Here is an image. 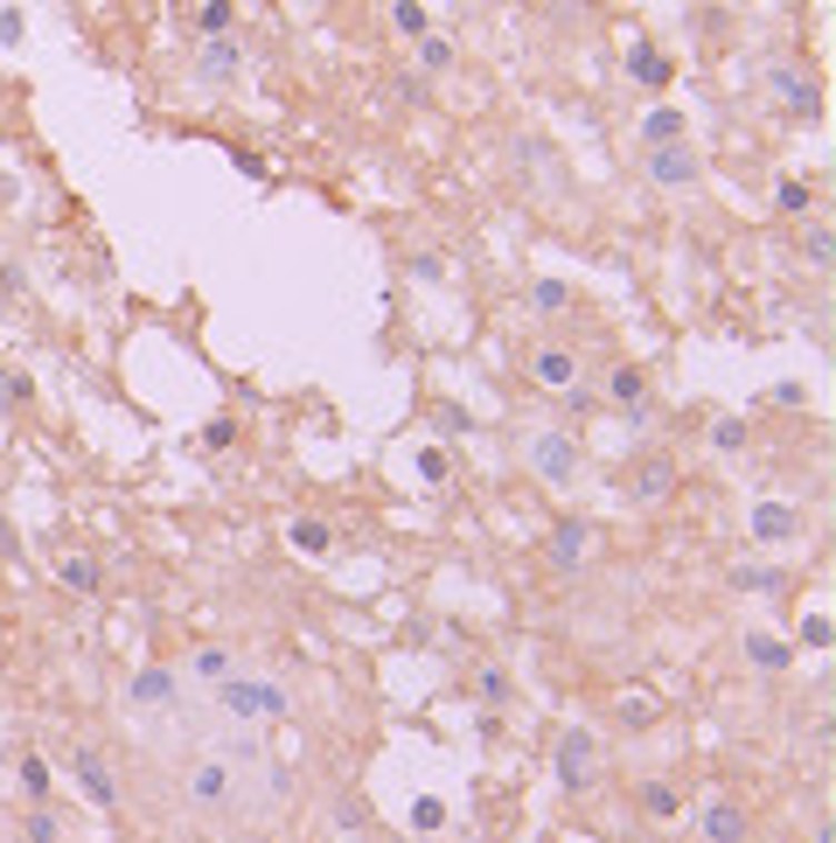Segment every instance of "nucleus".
<instances>
[{
  "instance_id": "obj_1",
  "label": "nucleus",
  "mask_w": 836,
  "mask_h": 843,
  "mask_svg": "<svg viewBox=\"0 0 836 843\" xmlns=\"http://www.w3.org/2000/svg\"><path fill=\"white\" fill-rule=\"evenodd\" d=\"M286 787H293V774L266 753L258 725L217 718V732L181 746V802L217 830H258L286 802Z\"/></svg>"
},
{
  "instance_id": "obj_2",
  "label": "nucleus",
  "mask_w": 836,
  "mask_h": 843,
  "mask_svg": "<svg viewBox=\"0 0 836 843\" xmlns=\"http://www.w3.org/2000/svg\"><path fill=\"white\" fill-rule=\"evenodd\" d=\"M209 711L217 718H230V725H272V718H286L293 711V697H286V683H266V676H230V683H217L209 691Z\"/></svg>"
},
{
  "instance_id": "obj_3",
  "label": "nucleus",
  "mask_w": 836,
  "mask_h": 843,
  "mask_svg": "<svg viewBox=\"0 0 836 843\" xmlns=\"http://www.w3.org/2000/svg\"><path fill=\"white\" fill-rule=\"evenodd\" d=\"M522 460H530V474L544 488H571L579 482V460H586V446L571 439L565 426H544V433H530V446H522Z\"/></svg>"
},
{
  "instance_id": "obj_4",
  "label": "nucleus",
  "mask_w": 836,
  "mask_h": 843,
  "mask_svg": "<svg viewBox=\"0 0 836 843\" xmlns=\"http://www.w3.org/2000/svg\"><path fill=\"white\" fill-rule=\"evenodd\" d=\"M126 704H133V711H153V718H161V711L175 718V711H181V676H175L168 663H147L133 683H126Z\"/></svg>"
},
{
  "instance_id": "obj_5",
  "label": "nucleus",
  "mask_w": 836,
  "mask_h": 843,
  "mask_svg": "<svg viewBox=\"0 0 836 843\" xmlns=\"http://www.w3.org/2000/svg\"><path fill=\"white\" fill-rule=\"evenodd\" d=\"M593 753H599V740H593L586 725L558 732V760H551V767H558V787H565V795H579V787L593 781Z\"/></svg>"
},
{
  "instance_id": "obj_6",
  "label": "nucleus",
  "mask_w": 836,
  "mask_h": 843,
  "mask_svg": "<svg viewBox=\"0 0 836 843\" xmlns=\"http://www.w3.org/2000/svg\"><path fill=\"white\" fill-rule=\"evenodd\" d=\"M648 175H656L663 181V189H697V181H704V161H697V153L690 147H648Z\"/></svg>"
},
{
  "instance_id": "obj_7",
  "label": "nucleus",
  "mask_w": 836,
  "mask_h": 843,
  "mask_svg": "<svg viewBox=\"0 0 836 843\" xmlns=\"http://www.w3.org/2000/svg\"><path fill=\"white\" fill-rule=\"evenodd\" d=\"M70 774H77V787L98 802V809H119V781H112V767H104V753H70Z\"/></svg>"
},
{
  "instance_id": "obj_8",
  "label": "nucleus",
  "mask_w": 836,
  "mask_h": 843,
  "mask_svg": "<svg viewBox=\"0 0 836 843\" xmlns=\"http://www.w3.org/2000/svg\"><path fill=\"white\" fill-rule=\"evenodd\" d=\"M697 836H704V843H746V836H753V815H746L739 802H711V809L697 815Z\"/></svg>"
},
{
  "instance_id": "obj_9",
  "label": "nucleus",
  "mask_w": 836,
  "mask_h": 843,
  "mask_svg": "<svg viewBox=\"0 0 836 843\" xmlns=\"http://www.w3.org/2000/svg\"><path fill=\"white\" fill-rule=\"evenodd\" d=\"M245 70V49L230 36H202V57H196V77L202 85H230V77Z\"/></svg>"
},
{
  "instance_id": "obj_10",
  "label": "nucleus",
  "mask_w": 836,
  "mask_h": 843,
  "mask_svg": "<svg viewBox=\"0 0 836 843\" xmlns=\"http://www.w3.org/2000/svg\"><path fill=\"white\" fill-rule=\"evenodd\" d=\"M189 676L202 683V691H217V683H230V676H238V648H223V642H202V648H189Z\"/></svg>"
},
{
  "instance_id": "obj_11",
  "label": "nucleus",
  "mask_w": 836,
  "mask_h": 843,
  "mask_svg": "<svg viewBox=\"0 0 836 843\" xmlns=\"http://www.w3.org/2000/svg\"><path fill=\"white\" fill-rule=\"evenodd\" d=\"M746 530H753V544H788V537L802 530V516H795L788 503H753Z\"/></svg>"
},
{
  "instance_id": "obj_12",
  "label": "nucleus",
  "mask_w": 836,
  "mask_h": 843,
  "mask_svg": "<svg viewBox=\"0 0 836 843\" xmlns=\"http://www.w3.org/2000/svg\"><path fill=\"white\" fill-rule=\"evenodd\" d=\"M586 544H593V523H586V516H565L558 530H551V565H558V572H579Z\"/></svg>"
},
{
  "instance_id": "obj_13",
  "label": "nucleus",
  "mask_w": 836,
  "mask_h": 843,
  "mask_svg": "<svg viewBox=\"0 0 836 843\" xmlns=\"http://www.w3.org/2000/svg\"><path fill=\"white\" fill-rule=\"evenodd\" d=\"M635 809L648 815V823H676V815H684V795H676V781H641Z\"/></svg>"
},
{
  "instance_id": "obj_14",
  "label": "nucleus",
  "mask_w": 836,
  "mask_h": 843,
  "mask_svg": "<svg viewBox=\"0 0 836 843\" xmlns=\"http://www.w3.org/2000/svg\"><path fill=\"white\" fill-rule=\"evenodd\" d=\"M530 377H537L544 390H571V384H579V363H571L565 349H537V356H530Z\"/></svg>"
},
{
  "instance_id": "obj_15",
  "label": "nucleus",
  "mask_w": 836,
  "mask_h": 843,
  "mask_svg": "<svg viewBox=\"0 0 836 843\" xmlns=\"http://www.w3.org/2000/svg\"><path fill=\"white\" fill-rule=\"evenodd\" d=\"M669 488H676V460L669 454H656V460L635 467V503H663Z\"/></svg>"
},
{
  "instance_id": "obj_16",
  "label": "nucleus",
  "mask_w": 836,
  "mask_h": 843,
  "mask_svg": "<svg viewBox=\"0 0 836 843\" xmlns=\"http://www.w3.org/2000/svg\"><path fill=\"white\" fill-rule=\"evenodd\" d=\"M286 537H293V551H300V558H328V551H335V530H328L321 516H300Z\"/></svg>"
},
{
  "instance_id": "obj_17",
  "label": "nucleus",
  "mask_w": 836,
  "mask_h": 843,
  "mask_svg": "<svg viewBox=\"0 0 836 843\" xmlns=\"http://www.w3.org/2000/svg\"><path fill=\"white\" fill-rule=\"evenodd\" d=\"M746 663H753V670H788L795 648L780 642V635H746Z\"/></svg>"
},
{
  "instance_id": "obj_18",
  "label": "nucleus",
  "mask_w": 836,
  "mask_h": 843,
  "mask_svg": "<svg viewBox=\"0 0 836 843\" xmlns=\"http://www.w3.org/2000/svg\"><path fill=\"white\" fill-rule=\"evenodd\" d=\"M627 70H635L641 85H656V91L669 85V63H663V49H656V42H635V49H627Z\"/></svg>"
},
{
  "instance_id": "obj_19",
  "label": "nucleus",
  "mask_w": 836,
  "mask_h": 843,
  "mask_svg": "<svg viewBox=\"0 0 836 843\" xmlns=\"http://www.w3.org/2000/svg\"><path fill=\"white\" fill-rule=\"evenodd\" d=\"M774 91H780V98H788V105H795V112H802V119H816V85H808V77H802V70H774Z\"/></svg>"
},
{
  "instance_id": "obj_20",
  "label": "nucleus",
  "mask_w": 836,
  "mask_h": 843,
  "mask_svg": "<svg viewBox=\"0 0 836 843\" xmlns=\"http://www.w3.org/2000/svg\"><path fill=\"white\" fill-rule=\"evenodd\" d=\"M21 795H29V802H49V787H57V781H49V760L42 753H21Z\"/></svg>"
},
{
  "instance_id": "obj_21",
  "label": "nucleus",
  "mask_w": 836,
  "mask_h": 843,
  "mask_svg": "<svg viewBox=\"0 0 836 843\" xmlns=\"http://www.w3.org/2000/svg\"><path fill=\"white\" fill-rule=\"evenodd\" d=\"M732 586H746V593H788V578H780L774 565H732Z\"/></svg>"
},
{
  "instance_id": "obj_22",
  "label": "nucleus",
  "mask_w": 836,
  "mask_h": 843,
  "mask_svg": "<svg viewBox=\"0 0 836 843\" xmlns=\"http://www.w3.org/2000/svg\"><path fill=\"white\" fill-rule=\"evenodd\" d=\"M57 578H63L70 593H98V586H104V572H98V558H63V565H57Z\"/></svg>"
},
{
  "instance_id": "obj_23",
  "label": "nucleus",
  "mask_w": 836,
  "mask_h": 843,
  "mask_svg": "<svg viewBox=\"0 0 836 843\" xmlns=\"http://www.w3.org/2000/svg\"><path fill=\"white\" fill-rule=\"evenodd\" d=\"M21 836H29V843H63V823L49 815V802H36L29 815H21Z\"/></svg>"
},
{
  "instance_id": "obj_24",
  "label": "nucleus",
  "mask_w": 836,
  "mask_h": 843,
  "mask_svg": "<svg viewBox=\"0 0 836 843\" xmlns=\"http://www.w3.org/2000/svg\"><path fill=\"white\" fill-rule=\"evenodd\" d=\"M607 398H614V405H641V398H648V370H614V377H607Z\"/></svg>"
},
{
  "instance_id": "obj_25",
  "label": "nucleus",
  "mask_w": 836,
  "mask_h": 843,
  "mask_svg": "<svg viewBox=\"0 0 836 843\" xmlns=\"http://www.w3.org/2000/svg\"><path fill=\"white\" fill-rule=\"evenodd\" d=\"M641 133H648V147H669V140H684V119H676L669 105H656V112L641 119Z\"/></svg>"
},
{
  "instance_id": "obj_26",
  "label": "nucleus",
  "mask_w": 836,
  "mask_h": 843,
  "mask_svg": "<svg viewBox=\"0 0 836 843\" xmlns=\"http://www.w3.org/2000/svg\"><path fill=\"white\" fill-rule=\"evenodd\" d=\"M802 258H808V266H836V237H829V224H808V230H802Z\"/></svg>"
},
{
  "instance_id": "obj_27",
  "label": "nucleus",
  "mask_w": 836,
  "mask_h": 843,
  "mask_svg": "<svg viewBox=\"0 0 836 843\" xmlns=\"http://www.w3.org/2000/svg\"><path fill=\"white\" fill-rule=\"evenodd\" d=\"M530 307H537V314H565V307H571L565 279H530Z\"/></svg>"
},
{
  "instance_id": "obj_28",
  "label": "nucleus",
  "mask_w": 836,
  "mask_h": 843,
  "mask_svg": "<svg viewBox=\"0 0 836 843\" xmlns=\"http://www.w3.org/2000/svg\"><path fill=\"white\" fill-rule=\"evenodd\" d=\"M774 209H780V217H808V209H816V196H808V181H780V189H774Z\"/></svg>"
},
{
  "instance_id": "obj_29",
  "label": "nucleus",
  "mask_w": 836,
  "mask_h": 843,
  "mask_svg": "<svg viewBox=\"0 0 836 843\" xmlns=\"http://www.w3.org/2000/svg\"><path fill=\"white\" fill-rule=\"evenodd\" d=\"M411 830H418V836L447 830V802H439V795H418V802H411Z\"/></svg>"
},
{
  "instance_id": "obj_30",
  "label": "nucleus",
  "mask_w": 836,
  "mask_h": 843,
  "mask_svg": "<svg viewBox=\"0 0 836 843\" xmlns=\"http://www.w3.org/2000/svg\"><path fill=\"white\" fill-rule=\"evenodd\" d=\"M328 815H335V830H342V836H362V823H370V809H362L356 795H342V802H335Z\"/></svg>"
},
{
  "instance_id": "obj_31",
  "label": "nucleus",
  "mask_w": 836,
  "mask_h": 843,
  "mask_svg": "<svg viewBox=\"0 0 836 843\" xmlns=\"http://www.w3.org/2000/svg\"><path fill=\"white\" fill-rule=\"evenodd\" d=\"M475 691H481V704H509L516 683H509V670H495V663H488V670L475 676Z\"/></svg>"
},
{
  "instance_id": "obj_32",
  "label": "nucleus",
  "mask_w": 836,
  "mask_h": 843,
  "mask_svg": "<svg viewBox=\"0 0 836 843\" xmlns=\"http://www.w3.org/2000/svg\"><path fill=\"white\" fill-rule=\"evenodd\" d=\"M0 398H8V405H29V398H36V384L21 377L14 363H0Z\"/></svg>"
},
{
  "instance_id": "obj_33",
  "label": "nucleus",
  "mask_w": 836,
  "mask_h": 843,
  "mask_svg": "<svg viewBox=\"0 0 836 843\" xmlns=\"http://www.w3.org/2000/svg\"><path fill=\"white\" fill-rule=\"evenodd\" d=\"M418 482H432V488L454 482V467H447V454H439V446H426V454H418Z\"/></svg>"
},
{
  "instance_id": "obj_34",
  "label": "nucleus",
  "mask_w": 836,
  "mask_h": 843,
  "mask_svg": "<svg viewBox=\"0 0 836 843\" xmlns=\"http://www.w3.org/2000/svg\"><path fill=\"white\" fill-rule=\"evenodd\" d=\"M418 63H426V70H454V42H439V36H418Z\"/></svg>"
},
{
  "instance_id": "obj_35",
  "label": "nucleus",
  "mask_w": 836,
  "mask_h": 843,
  "mask_svg": "<svg viewBox=\"0 0 836 843\" xmlns=\"http://www.w3.org/2000/svg\"><path fill=\"white\" fill-rule=\"evenodd\" d=\"M238 418H230V411H217V418H209V426H202V446H238Z\"/></svg>"
},
{
  "instance_id": "obj_36",
  "label": "nucleus",
  "mask_w": 836,
  "mask_h": 843,
  "mask_svg": "<svg viewBox=\"0 0 836 843\" xmlns=\"http://www.w3.org/2000/svg\"><path fill=\"white\" fill-rule=\"evenodd\" d=\"M711 446H718V454H739V446H746V418H718V426H711Z\"/></svg>"
},
{
  "instance_id": "obj_37",
  "label": "nucleus",
  "mask_w": 836,
  "mask_h": 843,
  "mask_svg": "<svg viewBox=\"0 0 836 843\" xmlns=\"http://www.w3.org/2000/svg\"><path fill=\"white\" fill-rule=\"evenodd\" d=\"M202 36H230V0H202Z\"/></svg>"
},
{
  "instance_id": "obj_38",
  "label": "nucleus",
  "mask_w": 836,
  "mask_h": 843,
  "mask_svg": "<svg viewBox=\"0 0 836 843\" xmlns=\"http://www.w3.org/2000/svg\"><path fill=\"white\" fill-rule=\"evenodd\" d=\"M390 21H398L405 36H426V8H418V0H398V8H390Z\"/></svg>"
},
{
  "instance_id": "obj_39",
  "label": "nucleus",
  "mask_w": 836,
  "mask_h": 843,
  "mask_svg": "<svg viewBox=\"0 0 836 843\" xmlns=\"http://www.w3.org/2000/svg\"><path fill=\"white\" fill-rule=\"evenodd\" d=\"M411 279H418V286H439V279H447V266H439L432 251H418V258H411Z\"/></svg>"
},
{
  "instance_id": "obj_40",
  "label": "nucleus",
  "mask_w": 836,
  "mask_h": 843,
  "mask_svg": "<svg viewBox=\"0 0 836 843\" xmlns=\"http://www.w3.org/2000/svg\"><path fill=\"white\" fill-rule=\"evenodd\" d=\"M620 718L641 732V725H656V704H648V697H627V711H620Z\"/></svg>"
},
{
  "instance_id": "obj_41",
  "label": "nucleus",
  "mask_w": 836,
  "mask_h": 843,
  "mask_svg": "<svg viewBox=\"0 0 836 843\" xmlns=\"http://www.w3.org/2000/svg\"><path fill=\"white\" fill-rule=\"evenodd\" d=\"M390 91H398L405 105H426V98H432V91H426V77H398V85H390Z\"/></svg>"
},
{
  "instance_id": "obj_42",
  "label": "nucleus",
  "mask_w": 836,
  "mask_h": 843,
  "mask_svg": "<svg viewBox=\"0 0 836 843\" xmlns=\"http://www.w3.org/2000/svg\"><path fill=\"white\" fill-rule=\"evenodd\" d=\"M432 426H439V433H467V411H460V405H439Z\"/></svg>"
},
{
  "instance_id": "obj_43",
  "label": "nucleus",
  "mask_w": 836,
  "mask_h": 843,
  "mask_svg": "<svg viewBox=\"0 0 836 843\" xmlns=\"http://www.w3.org/2000/svg\"><path fill=\"white\" fill-rule=\"evenodd\" d=\"M802 642H808V648H823V642H829V621H823V614H808V621H802Z\"/></svg>"
},
{
  "instance_id": "obj_44",
  "label": "nucleus",
  "mask_w": 836,
  "mask_h": 843,
  "mask_svg": "<svg viewBox=\"0 0 836 843\" xmlns=\"http://www.w3.org/2000/svg\"><path fill=\"white\" fill-rule=\"evenodd\" d=\"M14 42H21V14L0 8V49H14Z\"/></svg>"
},
{
  "instance_id": "obj_45",
  "label": "nucleus",
  "mask_w": 836,
  "mask_h": 843,
  "mask_svg": "<svg viewBox=\"0 0 836 843\" xmlns=\"http://www.w3.org/2000/svg\"><path fill=\"white\" fill-rule=\"evenodd\" d=\"M230 161H238V175H251V181H258V175H266V161H258V153H251V147H238V153H230Z\"/></svg>"
},
{
  "instance_id": "obj_46",
  "label": "nucleus",
  "mask_w": 836,
  "mask_h": 843,
  "mask_svg": "<svg viewBox=\"0 0 836 843\" xmlns=\"http://www.w3.org/2000/svg\"><path fill=\"white\" fill-rule=\"evenodd\" d=\"M230 843H272L266 830H238V836H230Z\"/></svg>"
},
{
  "instance_id": "obj_47",
  "label": "nucleus",
  "mask_w": 836,
  "mask_h": 843,
  "mask_svg": "<svg viewBox=\"0 0 836 843\" xmlns=\"http://www.w3.org/2000/svg\"><path fill=\"white\" fill-rule=\"evenodd\" d=\"M0 551H14V523L8 516H0Z\"/></svg>"
},
{
  "instance_id": "obj_48",
  "label": "nucleus",
  "mask_w": 836,
  "mask_h": 843,
  "mask_svg": "<svg viewBox=\"0 0 836 843\" xmlns=\"http://www.w3.org/2000/svg\"><path fill=\"white\" fill-rule=\"evenodd\" d=\"M454 8H467V0H454Z\"/></svg>"
}]
</instances>
